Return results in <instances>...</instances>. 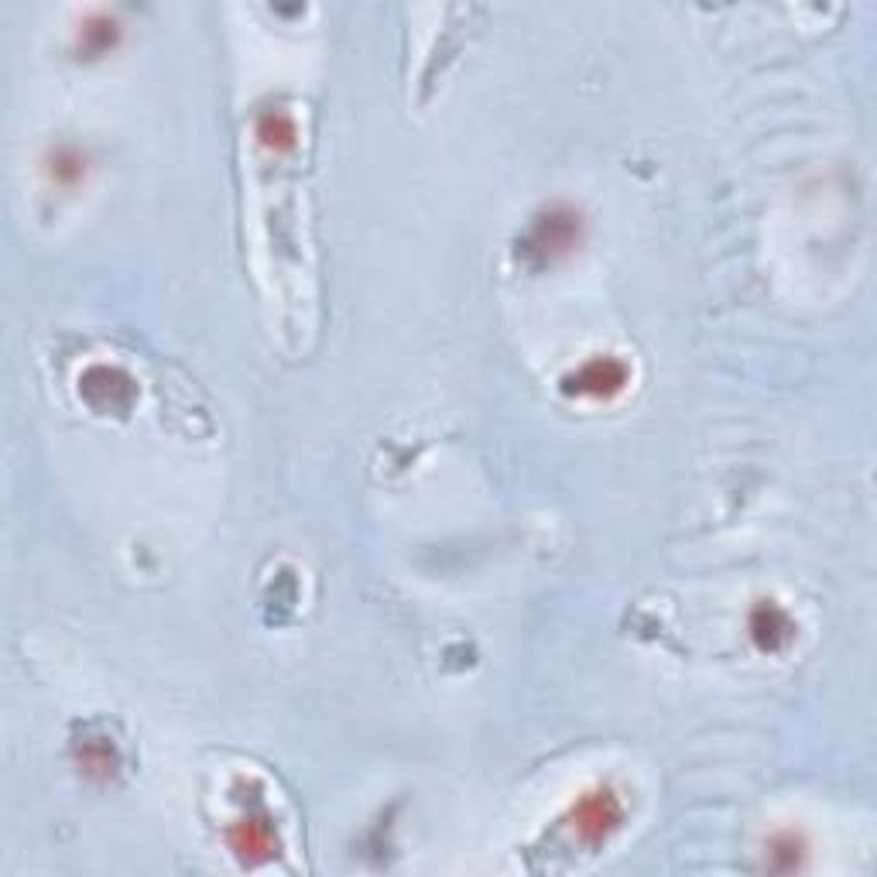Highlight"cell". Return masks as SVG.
Here are the masks:
<instances>
[{"label":"cell","instance_id":"cell-1","mask_svg":"<svg viewBox=\"0 0 877 877\" xmlns=\"http://www.w3.org/2000/svg\"><path fill=\"white\" fill-rule=\"evenodd\" d=\"M620 819H624V805L610 789H596L583 795L573 810V826L586 844H607L620 829Z\"/></svg>","mask_w":877,"mask_h":877},{"label":"cell","instance_id":"cell-2","mask_svg":"<svg viewBox=\"0 0 877 877\" xmlns=\"http://www.w3.org/2000/svg\"><path fill=\"white\" fill-rule=\"evenodd\" d=\"M566 384H570V391H576L583 398H614L624 391L627 367L614 357H593Z\"/></svg>","mask_w":877,"mask_h":877},{"label":"cell","instance_id":"cell-3","mask_svg":"<svg viewBox=\"0 0 877 877\" xmlns=\"http://www.w3.org/2000/svg\"><path fill=\"white\" fill-rule=\"evenodd\" d=\"M580 243V217L573 209H552L549 217H542L532 230V248L529 251H539L542 258H558V254H570Z\"/></svg>","mask_w":877,"mask_h":877},{"label":"cell","instance_id":"cell-4","mask_svg":"<svg viewBox=\"0 0 877 877\" xmlns=\"http://www.w3.org/2000/svg\"><path fill=\"white\" fill-rule=\"evenodd\" d=\"M45 171L52 175V182L62 186V189H76L83 179H86V171H90V158L80 145H55L45 158Z\"/></svg>","mask_w":877,"mask_h":877},{"label":"cell","instance_id":"cell-5","mask_svg":"<svg viewBox=\"0 0 877 877\" xmlns=\"http://www.w3.org/2000/svg\"><path fill=\"white\" fill-rule=\"evenodd\" d=\"M751 638L764 648V651H779L789 638H792V620L782 607L775 604H761L751 614Z\"/></svg>","mask_w":877,"mask_h":877},{"label":"cell","instance_id":"cell-6","mask_svg":"<svg viewBox=\"0 0 877 877\" xmlns=\"http://www.w3.org/2000/svg\"><path fill=\"white\" fill-rule=\"evenodd\" d=\"M805 857H810V844H805V836L795 833V829H782L768 839V850H764V864L771 870H782V874H792V870H802L805 867Z\"/></svg>","mask_w":877,"mask_h":877},{"label":"cell","instance_id":"cell-7","mask_svg":"<svg viewBox=\"0 0 877 877\" xmlns=\"http://www.w3.org/2000/svg\"><path fill=\"white\" fill-rule=\"evenodd\" d=\"M230 844L243 860H268L274 854V833L264 819H240V826L230 833Z\"/></svg>","mask_w":877,"mask_h":877},{"label":"cell","instance_id":"cell-8","mask_svg":"<svg viewBox=\"0 0 877 877\" xmlns=\"http://www.w3.org/2000/svg\"><path fill=\"white\" fill-rule=\"evenodd\" d=\"M258 137L268 145V148H292L295 145V124L292 117L278 114V111H268L261 121H258Z\"/></svg>","mask_w":877,"mask_h":877},{"label":"cell","instance_id":"cell-9","mask_svg":"<svg viewBox=\"0 0 877 877\" xmlns=\"http://www.w3.org/2000/svg\"><path fill=\"white\" fill-rule=\"evenodd\" d=\"M117 39V24L111 18H100L96 24L83 28V49L86 52H107Z\"/></svg>","mask_w":877,"mask_h":877}]
</instances>
